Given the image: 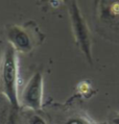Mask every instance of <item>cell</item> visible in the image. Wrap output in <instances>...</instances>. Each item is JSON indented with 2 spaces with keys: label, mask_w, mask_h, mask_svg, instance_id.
Segmentation results:
<instances>
[{
  "label": "cell",
  "mask_w": 119,
  "mask_h": 124,
  "mask_svg": "<svg viewBox=\"0 0 119 124\" xmlns=\"http://www.w3.org/2000/svg\"><path fill=\"white\" fill-rule=\"evenodd\" d=\"M0 94L13 108H19L18 99V58L9 44L0 48Z\"/></svg>",
  "instance_id": "6da1fadb"
},
{
  "label": "cell",
  "mask_w": 119,
  "mask_h": 124,
  "mask_svg": "<svg viewBox=\"0 0 119 124\" xmlns=\"http://www.w3.org/2000/svg\"><path fill=\"white\" fill-rule=\"evenodd\" d=\"M42 99V76L40 73L34 74L26 85L22 95V102L30 108L37 109L41 105Z\"/></svg>",
  "instance_id": "7a4b0ae2"
},
{
  "label": "cell",
  "mask_w": 119,
  "mask_h": 124,
  "mask_svg": "<svg viewBox=\"0 0 119 124\" xmlns=\"http://www.w3.org/2000/svg\"><path fill=\"white\" fill-rule=\"evenodd\" d=\"M6 36L8 44L16 51L28 52L33 47L28 33L18 25H8L6 27Z\"/></svg>",
  "instance_id": "3957f363"
},
{
  "label": "cell",
  "mask_w": 119,
  "mask_h": 124,
  "mask_svg": "<svg viewBox=\"0 0 119 124\" xmlns=\"http://www.w3.org/2000/svg\"><path fill=\"white\" fill-rule=\"evenodd\" d=\"M17 111L18 109L16 108H13L12 106H9V109H8V114L5 118V122L4 124H18V116H17Z\"/></svg>",
  "instance_id": "277c9868"
},
{
  "label": "cell",
  "mask_w": 119,
  "mask_h": 124,
  "mask_svg": "<svg viewBox=\"0 0 119 124\" xmlns=\"http://www.w3.org/2000/svg\"><path fill=\"white\" fill-rule=\"evenodd\" d=\"M29 124H46V123H45L44 120L42 118H40L39 116H34L30 118Z\"/></svg>",
  "instance_id": "5b68a950"
},
{
  "label": "cell",
  "mask_w": 119,
  "mask_h": 124,
  "mask_svg": "<svg viewBox=\"0 0 119 124\" xmlns=\"http://www.w3.org/2000/svg\"><path fill=\"white\" fill-rule=\"evenodd\" d=\"M68 124H82L79 121H76V120H72V121H70Z\"/></svg>",
  "instance_id": "8992f818"
}]
</instances>
